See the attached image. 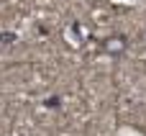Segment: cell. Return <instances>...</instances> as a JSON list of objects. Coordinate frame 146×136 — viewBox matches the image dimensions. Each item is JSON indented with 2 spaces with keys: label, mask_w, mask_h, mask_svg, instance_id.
Segmentation results:
<instances>
[{
  "label": "cell",
  "mask_w": 146,
  "mask_h": 136,
  "mask_svg": "<svg viewBox=\"0 0 146 136\" xmlns=\"http://www.w3.org/2000/svg\"><path fill=\"white\" fill-rule=\"evenodd\" d=\"M100 49H103L108 57H121V54H126V49H128V39H126L123 33H110V36H105V39L100 41Z\"/></svg>",
  "instance_id": "1"
},
{
  "label": "cell",
  "mask_w": 146,
  "mask_h": 136,
  "mask_svg": "<svg viewBox=\"0 0 146 136\" xmlns=\"http://www.w3.org/2000/svg\"><path fill=\"white\" fill-rule=\"evenodd\" d=\"M72 39V44L74 46H82V36H80V23H72L69 28H67V41Z\"/></svg>",
  "instance_id": "2"
},
{
  "label": "cell",
  "mask_w": 146,
  "mask_h": 136,
  "mask_svg": "<svg viewBox=\"0 0 146 136\" xmlns=\"http://www.w3.org/2000/svg\"><path fill=\"white\" fill-rule=\"evenodd\" d=\"M44 105H46V108H51V111H56V108L62 105V98H59V95H51V98H46V100H44Z\"/></svg>",
  "instance_id": "3"
},
{
  "label": "cell",
  "mask_w": 146,
  "mask_h": 136,
  "mask_svg": "<svg viewBox=\"0 0 146 136\" xmlns=\"http://www.w3.org/2000/svg\"><path fill=\"white\" fill-rule=\"evenodd\" d=\"M18 41V36L10 31V33H0V44H5V46H10V44H15Z\"/></svg>",
  "instance_id": "4"
}]
</instances>
